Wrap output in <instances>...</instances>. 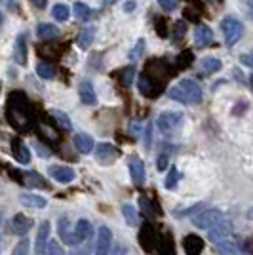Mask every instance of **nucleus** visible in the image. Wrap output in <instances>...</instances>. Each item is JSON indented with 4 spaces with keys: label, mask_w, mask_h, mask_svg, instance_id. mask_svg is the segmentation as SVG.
<instances>
[{
    "label": "nucleus",
    "mask_w": 253,
    "mask_h": 255,
    "mask_svg": "<svg viewBox=\"0 0 253 255\" xmlns=\"http://www.w3.org/2000/svg\"><path fill=\"white\" fill-rule=\"evenodd\" d=\"M168 96L173 101H179L183 105H198L204 99V92L198 86V82L190 80V78H183L179 84L169 88Z\"/></svg>",
    "instance_id": "nucleus-1"
},
{
    "label": "nucleus",
    "mask_w": 253,
    "mask_h": 255,
    "mask_svg": "<svg viewBox=\"0 0 253 255\" xmlns=\"http://www.w3.org/2000/svg\"><path fill=\"white\" fill-rule=\"evenodd\" d=\"M221 31H223V36H225V44L227 46H234V44L242 38L244 23L240 19H236V17H232V15H227L221 21Z\"/></svg>",
    "instance_id": "nucleus-2"
},
{
    "label": "nucleus",
    "mask_w": 253,
    "mask_h": 255,
    "mask_svg": "<svg viewBox=\"0 0 253 255\" xmlns=\"http://www.w3.org/2000/svg\"><path fill=\"white\" fill-rule=\"evenodd\" d=\"M113 248V233L109 227H99L97 231V240H95V252L94 255H109Z\"/></svg>",
    "instance_id": "nucleus-3"
},
{
    "label": "nucleus",
    "mask_w": 253,
    "mask_h": 255,
    "mask_svg": "<svg viewBox=\"0 0 253 255\" xmlns=\"http://www.w3.org/2000/svg\"><path fill=\"white\" fill-rule=\"evenodd\" d=\"M223 219V213L219 210H204L202 213H198L196 217H192V223L198 229H208L210 231L215 223H219Z\"/></svg>",
    "instance_id": "nucleus-4"
},
{
    "label": "nucleus",
    "mask_w": 253,
    "mask_h": 255,
    "mask_svg": "<svg viewBox=\"0 0 253 255\" xmlns=\"http://www.w3.org/2000/svg\"><path fill=\"white\" fill-rule=\"evenodd\" d=\"M118 156H120V150L116 149L113 143H99V145L95 147V158H97L99 164L109 166V164H113Z\"/></svg>",
    "instance_id": "nucleus-5"
},
{
    "label": "nucleus",
    "mask_w": 253,
    "mask_h": 255,
    "mask_svg": "<svg viewBox=\"0 0 253 255\" xmlns=\"http://www.w3.org/2000/svg\"><path fill=\"white\" fill-rule=\"evenodd\" d=\"M181 122H183V115L181 113H162L156 120V126L162 133H169V131H173L175 128L179 126Z\"/></svg>",
    "instance_id": "nucleus-6"
},
{
    "label": "nucleus",
    "mask_w": 253,
    "mask_h": 255,
    "mask_svg": "<svg viewBox=\"0 0 253 255\" xmlns=\"http://www.w3.org/2000/svg\"><path fill=\"white\" fill-rule=\"evenodd\" d=\"M231 233H232V223L229 221V219H225V217H223L219 223H215L210 229V233H208V240L215 244V242H219V240H225Z\"/></svg>",
    "instance_id": "nucleus-7"
},
{
    "label": "nucleus",
    "mask_w": 253,
    "mask_h": 255,
    "mask_svg": "<svg viewBox=\"0 0 253 255\" xmlns=\"http://www.w3.org/2000/svg\"><path fill=\"white\" fill-rule=\"evenodd\" d=\"M50 244V223L42 221L36 233V242H34V254L46 255V248Z\"/></svg>",
    "instance_id": "nucleus-8"
},
{
    "label": "nucleus",
    "mask_w": 253,
    "mask_h": 255,
    "mask_svg": "<svg viewBox=\"0 0 253 255\" xmlns=\"http://www.w3.org/2000/svg\"><path fill=\"white\" fill-rule=\"evenodd\" d=\"M48 173H50L52 179H55L57 183H63V185L74 181V177H76V173H74L73 168H69V166H59V164H57V166H50V168H48Z\"/></svg>",
    "instance_id": "nucleus-9"
},
{
    "label": "nucleus",
    "mask_w": 253,
    "mask_h": 255,
    "mask_svg": "<svg viewBox=\"0 0 253 255\" xmlns=\"http://www.w3.org/2000/svg\"><path fill=\"white\" fill-rule=\"evenodd\" d=\"M127 168H129V175H131V181L135 185H143L145 181V164L139 156H131L129 162H127Z\"/></svg>",
    "instance_id": "nucleus-10"
},
{
    "label": "nucleus",
    "mask_w": 253,
    "mask_h": 255,
    "mask_svg": "<svg viewBox=\"0 0 253 255\" xmlns=\"http://www.w3.org/2000/svg\"><path fill=\"white\" fill-rule=\"evenodd\" d=\"M32 219L27 217L25 213H15L13 219H11V231L17 234V236H25V234L31 231Z\"/></svg>",
    "instance_id": "nucleus-11"
},
{
    "label": "nucleus",
    "mask_w": 253,
    "mask_h": 255,
    "mask_svg": "<svg viewBox=\"0 0 253 255\" xmlns=\"http://www.w3.org/2000/svg\"><path fill=\"white\" fill-rule=\"evenodd\" d=\"M183 250L187 255H200L204 252V240L196 234H189L183 240Z\"/></svg>",
    "instance_id": "nucleus-12"
},
{
    "label": "nucleus",
    "mask_w": 253,
    "mask_h": 255,
    "mask_svg": "<svg viewBox=\"0 0 253 255\" xmlns=\"http://www.w3.org/2000/svg\"><path fill=\"white\" fill-rule=\"evenodd\" d=\"M19 202L25 208H32V210H44L48 206V200L40 196V194H32V192H23L19 196Z\"/></svg>",
    "instance_id": "nucleus-13"
},
{
    "label": "nucleus",
    "mask_w": 253,
    "mask_h": 255,
    "mask_svg": "<svg viewBox=\"0 0 253 255\" xmlns=\"http://www.w3.org/2000/svg\"><path fill=\"white\" fill-rule=\"evenodd\" d=\"M11 152H13V158L17 160L19 164H29L31 162V150H29V147L23 143L21 139H13Z\"/></svg>",
    "instance_id": "nucleus-14"
},
{
    "label": "nucleus",
    "mask_w": 253,
    "mask_h": 255,
    "mask_svg": "<svg viewBox=\"0 0 253 255\" xmlns=\"http://www.w3.org/2000/svg\"><path fill=\"white\" fill-rule=\"evenodd\" d=\"M69 219L67 217H61L59 219V223H57V231H59V238L63 240L67 246H76V244H80L78 242V238H76V234H74V231L71 233L69 231Z\"/></svg>",
    "instance_id": "nucleus-15"
},
{
    "label": "nucleus",
    "mask_w": 253,
    "mask_h": 255,
    "mask_svg": "<svg viewBox=\"0 0 253 255\" xmlns=\"http://www.w3.org/2000/svg\"><path fill=\"white\" fill-rule=\"evenodd\" d=\"M73 143H74V147H76V150L82 152V154H90V152L95 149L94 137L88 135V133H76L73 139Z\"/></svg>",
    "instance_id": "nucleus-16"
},
{
    "label": "nucleus",
    "mask_w": 253,
    "mask_h": 255,
    "mask_svg": "<svg viewBox=\"0 0 253 255\" xmlns=\"http://www.w3.org/2000/svg\"><path fill=\"white\" fill-rule=\"evenodd\" d=\"M78 96H80V101L84 105H95L97 103V96H95L94 86H92V82H88V80L80 82V86H78Z\"/></svg>",
    "instance_id": "nucleus-17"
},
{
    "label": "nucleus",
    "mask_w": 253,
    "mask_h": 255,
    "mask_svg": "<svg viewBox=\"0 0 253 255\" xmlns=\"http://www.w3.org/2000/svg\"><path fill=\"white\" fill-rule=\"evenodd\" d=\"M13 59H15V63H19V65L27 63V38H25V34H19L17 40H15Z\"/></svg>",
    "instance_id": "nucleus-18"
},
{
    "label": "nucleus",
    "mask_w": 253,
    "mask_h": 255,
    "mask_svg": "<svg viewBox=\"0 0 253 255\" xmlns=\"http://www.w3.org/2000/svg\"><path fill=\"white\" fill-rule=\"evenodd\" d=\"M95 32H97V29H95L94 25H86L84 29L78 32L76 42H78V46H80L82 50H86V48L92 46V42H94V38H95Z\"/></svg>",
    "instance_id": "nucleus-19"
},
{
    "label": "nucleus",
    "mask_w": 253,
    "mask_h": 255,
    "mask_svg": "<svg viewBox=\"0 0 253 255\" xmlns=\"http://www.w3.org/2000/svg\"><path fill=\"white\" fill-rule=\"evenodd\" d=\"M194 40L198 46H208V44L213 42V31L208 25H198L194 29Z\"/></svg>",
    "instance_id": "nucleus-20"
},
{
    "label": "nucleus",
    "mask_w": 253,
    "mask_h": 255,
    "mask_svg": "<svg viewBox=\"0 0 253 255\" xmlns=\"http://www.w3.org/2000/svg\"><path fill=\"white\" fill-rule=\"evenodd\" d=\"M36 36L40 40H53V38L59 36V29L55 25H52V23H40L36 27Z\"/></svg>",
    "instance_id": "nucleus-21"
},
{
    "label": "nucleus",
    "mask_w": 253,
    "mask_h": 255,
    "mask_svg": "<svg viewBox=\"0 0 253 255\" xmlns=\"http://www.w3.org/2000/svg\"><path fill=\"white\" fill-rule=\"evenodd\" d=\"M73 13H74V17L82 23L90 21V17H92V10H90V6L84 4V2H74Z\"/></svg>",
    "instance_id": "nucleus-22"
},
{
    "label": "nucleus",
    "mask_w": 253,
    "mask_h": 255,
    "mask_svg": "<svg viewBox=\"0 0 253 255\" xmlns=\"http://www.w3.org/2000/svg\"><path fill=\"white\" fill-rule=\"evenodd\" d=\"M74 234H76L78 242L88 240V238L92 236V223H90L88 219H80V221L76 223V227H74Z\"/></svg>",
    "instance_id": "nucleus-23"
},
{
    "label": "nucleus",
    "mask_w": 253,
    "mask_h": 255,
    "mask_svg": "<svg viewBox=\"0 0 253 255\" xmlns=\"http://www.w3.org/2000/svg\"><path fill=\"white\" fill-rule=\"evenodd\" d=\"M23 183H25L27 187H46V181H44L42 175L36 173V171H25V173H23Z\"/></svg>",
    "instance_id": "nucleus-24"
},
{
    "label": "nucleus",
    "mask_w": 253,
    "mask_h": 255,
    "mask_svg": "<svg viewBox=\"0 0 253 255\" xmlns=\"http://www.w3.org/2000/svg\"><path fill=\"white\" fill-rule=\"evenodd\" d=\"M221 67L223 65L217 57H204V59H202V69H204V73H208V75L219 73V71H221Z\"/></svg>",
    "instance_id": "nucleus-25"
},
{
    "label": "nucleus",
    "mask_w": 253,
    "mask_h": 255,
    "mask_svg": "<svg viewBox=\"0 0 253 255\" xmlns=\"http://www.w3.org/2000/svg\"><path fill=\"white\" fill-rule=\"evenodd\" d=\"M36 75L40 76V78L50 80V78L55 76V69H53V65L48 63V61H38V63H36Z\"/></svg>",
    "instance_id": "nucleus-26"
},
{
    "label": "nucleus",
    "mask_w": 253,
    "mask_h": 255,
    "mask_svg": "<svg viewBox=\"0 0 253 255\" xmlns=\"http://www.w3.org/2000/svg\"><path fill=\"white\" fill-rule=\"evenodd\" d=\"M215 252L219 255H236L238 248L229 240H219V242H215Z\"/></svg>",
    "instance_id": "nucleus-27"
},
{
    "label": "nucleus",
    "mask_w": 253,
    "mask_h": 255,
    "mask_svg": "<svg viewBox=\"0 0 253 255\" xmlns=\"http://www.w3.org/2000/svg\"><path fill=\"white\" fill-rule=\"evenodd\" d=\"M69 6L67 4H63V2H59V4H55L52 8V17L55 19V21H67L69 19Z\"/></svg>",
    "instance_id": "nucleus-28"
},
{
    "label": "nucleus",
    "mask_w": 253,
    "mask_h": 255,
    "mask_svg": "<svg viewBox=\"0 0 253 255\" xmlns=\"http://www.w3.org/2000/svg\"><path fill=\"white\" fill-rule=\"evenodd\" d=\"M52 118L61 129H73V122H71V118L67 117L63 111H52Z\"/></svg>",
    "instance_id": "nucleus-29"
},
{
    "label": "nucleus",
    "mask_w": 253,
    "mask_h": 255,
    "mask_svg": "<svg viewBox=\"0 0 253 255\" xmlns=\"http://www.w3.org/2000/svg\"><path fill=\"white\" fill-rule=\"evenodd\" d=\"M139 90H141V94L147 97H154L156 96V92H154V86L150 82V78L147 75H141L139 76Z\"/></svg>",
    "instance_id": "nucleus-30"
},
{
    "label": "nucleus",
    "mask_w": 253,
    "mask_h": 255,
    "mask_svg": "<svg viewBox=\"0 0 253 255\" xmlns=\"http://www.w3.org/2000/svg\"><path fill=\"white\" fill-rule=\"evenodd\" d=\"M122 213H124V219H126L127 225H133V227L139 225V215L131 204H124V206H122Z\"/></svg>",
    "instance_id": "nucleus-31"
},
{
    "label": "nucleus",
    "mask_w": 253,
    "mask_h": 255,
    "mask_svg": "<svg viewBox=\"0 0 253 255\" xmlns=\"http://www.w3.org/2000/svg\"><path fill=\"white\" fill-rule=\"evenodd\" d=\"M181 179V171L177 170V168H171L168 173V177H166V181H164V185H166V189H175L177 187V183H179Z\"/></svg>",
    "instance_id": "nucleus-32"
},
{
    "label": "nucleus",
    "mask_w": 253,
    "mask_h": 255,
    "mask_svg": "<svg viewBox=\"0 0 253 255\" xmlns=\"http://www.w3.org/2000/svg\"><path fill=\"white\" fill-rule=\"evenodd\" d=\"M143 52H145V40H143V38H139L137 42H135V46L129 50L127 57H129L131 61H135V59H139V57L143 55Z\"/></svg>",
    "instance_id": "nucleus-33"
},
{
    "label": "nucleus",
    "mask_w": 253,
    "mask_h": 255,
    "mask_svg": "<svg viewBox=\"0 0 253 255\" xmlns=\"http://www.w3.org/2000/svg\"><path fill=\"white\" fill-rule=\"evenodd\" d=\"M133 75H135V69H133V67L122 69V71H120V82H122L124 86H131V82H133Z\"/></svg>",
    "instance_id": "nucleus-34"
},
{
    "label": "nucleus",
    "mask_w": 253,
    "mask_h": 255,
    "mask_svg": "<svg viewBox=\"0 0 253 255\" xmlns=\"http://www.w3.org/2000/svg\"><path fill=\"white\" fill-rule=\"evenodd\" d=\"M29 238H25V236H23L21 240H19V242H17V246H15V248H13V254L11 255H27L29 254Z\"/></svg>",
    "instance_id": "nucleus-35"
},
{
    "label": "nucleus",
    "mask_w": 253,
    "mask_h": 255,
    "mask_svg": "<svg viewBox=\"0 0 253 255\" xmlns=\"http://www.w3.org/2000/svg\"><path fill=\"white\" fill-rule=\"evenodd\" d=\"M156 2L164 11H173L179 4V0H156Z\"/></svg>",
    "instance_id": "nucleus-36"
},
{
    "label": "nucleus",
    "mask_w": 253,
    "mask_h": 255,
    "mask_svg": "<svg viewBox=\"0 0 253 255\" xmlns=\"http://www.w3.org/2000/svg\"><path fill=\"white\" fill-rule=\"evenodd\" d=\"M139 204H141L143 212L147 213V215H154V213H156V210H152V204H150V200H147L145 196H141V198H139Z\"/></svg>",
    "instance_id": "nucleus-37"
},
{
    "label": "nucleus",
    "mask_w": 253,
    "mask_h": 255,
    "mask_svg": "<svg viewBox=\"0 0 253 255\" xmlns=\"http://www.w3.org/2000/svg\"><path fill=\"white\" fill-rule=\"evenodd\" d=\"M46 255H63V250L57 242H50L46 248Z\"/></svg>",
    "instance_id": "nucleus-38"
},
{
    "label": "nucleus",
    "mask_w": 253,
    "mask_h": 255,
    "mask_svg": "<svg viewBox=\"0 0 253 255\" xmlns=\"http://www.w3.org/2000/svg\"><path fill=\"white\" fill-rule=\"evenodd\" d=\"M168 164H169L168 154H160V156H158V162H156V168H158L160 171H164L166 168H168Z\"/></svg>",
    "instance_id": "nucleus-39"
},
{
    "label": "nucleus",
    "mask_w": 253,
    "mask_h": 255,
    "mask_svg": "<svg viewBox=\"0 0 253 255\" xmlns=\"http://www.w3.org/2000/svg\"><path fill=\"white\" fill-rule=\"evenodd\" d=\"M202 206H204V204H196V206L189 208L187 212H179V217H187V215H192V213H198L202 210Z\"/></svg>",
    "instance_id": "nucleus-40"
},
{
    "label": "nucleus",
    "mask_w": 253,
    "mask_h": 255,
    "mask_svg": "<svg viewBox=\"0 0 253 255\" xmlns=\"http://www.w3.org/2000/svg\"><path fill=\"white\" fill-rule=\"evenodd\" d=\"M242 250H244V254L253 255V236H252V238H248V240H246V242H244Z\"/></svg>",
    "instance_id": "nucleus-41"
},
{
    "label": "nucleus",
    "mask_w": 253,
    "mask_h": 255,
    "mask_svg": "<svg viewBox=\"0 0 253 255\" xmlns=\"http://www.w3.org/2000/svg\"><path fill=\"white\" fill-rule=\"evenodd\" d=\"M126 254V248L122 244H116L115 248H111V254L109 255H124Z\"/></svg>",
    "instance_id": "nucleus-42"
},
{
    "label": "nucleus",
    "mask_w": 253,
    "mask_h": 255,
    "mask_svg": "<svg viewBox=\"0 0 253 255\" xmlns=\"http://www.w3.org/2000/svg\"><path fill=\"white\" fill-rule=\"evenodd\" d=\"M240 61H242L244 65H248V67H252L253 69V52L248 53V55H242V57H240Z\"/></svg>",
    "instance_id": "nucleus-43"
},
{
    "label": "nucleus",
    "mask_w": 253,
    "mask_h": 255,
    "mask_svg": "<svg viewBox=\"0 0 253 255\" xmlns=\"http://www.w3.org/2000/svg\"><path fill=\"white\" fill-rule=\"evenodd\" d=\"M135 6H137V4H135V2H133V0H127L126 4H124V11H133L135 10Z\"/></svg>",
    "instance_id": "nucleus-44"
},
{
    "label": "nucleus",
    "mask_w": 253,
    "mask_h": 255,
    "mask_svg": "<svg viewBox=\"0 0 253 255\" xmlns=\"http://www.w3.org/2000/svg\"><path fill=\"white\" fill-rule=\"evenodd\" d=\"M183 32H185V23L177 21V25H175V34H183Z\"/></svg>",
    "instance_id": "nucleus-45"
},
{
    "label": "nucleus",
    "mask_w": 253,
    "mask_h": 255,
    "mask_svg": "<svg viewBox=\"0 0 253 255\" xmlns=\"http://www.w3.org/2000/svg\"><path fill=\"white\" fill-rule=\"evenodd\" d=\"M31 2L34 4V6H36V8H40V10H42L44 6L48 4V0H31Z\"/></svg>",
    "instance_id": "nucleus-46"
},
{
    "label": "nucleus",
    "mask_w": 253,
    "mask_h": 255,
    "mask_svg": "<svg viewBox=\"0 0 253 255\" xmlns=\"http://www.w3.org/2000/svg\"><path fill=\"white\" fill-rule=\"evenodd\" d=\"M145 141H147V147L150 145V126H147V131H145Z\"/></svg>",
    "instance_id": "nucleus-47"
},
{
    "label": "nucleus",
    "mask_w": 253,
    "mask_h": 255,
    "mask_svg": "<svg viewBox=\"0 0 253 255\" xmlns=\"http://www.w3.org/2000/svg\"><path fill=\"white\" fill-rule=\"evenodd\" d=\"M69 255H84V252H82V250H73Z\"/></svg>",
    "instance_id": "nucleus-48"
},
{
    "label": "nucleus",
    "mask_w": 253,
    "mask_h": 255,
    "mask_svg": "<svg viewBox=\"0 0 253 255\" xmlns=\"http://www.w3.org/2000/svg\"><path fill=\"white\" fill-rule=\"evenodd\" d=\"M116 0H103V4H105V6H109V4H115Z\"/></svg>",
    "instance_id": "nucleus-49"
},
{
    "label": "nucleus",
    "mask_w": 253,
    "mask_h": 255,
    "mask_svg": "<svg viewBox=\"0 0 253 255\" xmlns=\"http://www.w3.org/2000/svg\"><path fill=\"white\" fill-rule=\"evenodd\" d=\"M2 23H4V15H2V11H0V27H2Z\"/></svg>",
    "instance_id": "nucleus-50"
},
{
    "label": "nucleus",
    "mask_w": 253,
    "mask_h": 255,
    "mask_svg": "<svg viewBox=\"0 0 253 255\" xmlns=\"http://www.w3.org/2000/svg\"><path fill=\"white\" fill-rule=\"evenodd\" d=\"M250 88H252V90H253V75L250 76Z\"/></svg>",
    "instance_id": "nucleus-51"
},
{
    "label": "nucleus",
    "mask_w": 253,
    "mask_h": 255,
    "mask_svg": "<svg viewBox=\"0 0 253 255\" xmlns=\"http://www.w3.org/2000/svg\"><path fill=\"white\" fill-rule=\"evenodd\" d=\"M248 217H253V210L252 212H248Z\"/></svg>",
    "instance_id": "nucleus-52"
},
{
    "label": "nucleus",
    "mask_w": 253,
    "mask_h": 255,
    "mask_svg": "<svg viewBox=\"0 0 253 255\" xmlns=\"http://www.w3.org/2000/svg\"><path fill=\"white\" fill-rule=\"evenodd\" d=\"M0 88H2V86H0Z\"/></svg>",
    "instance_id": "nucleus-53"
}]
</instances>
